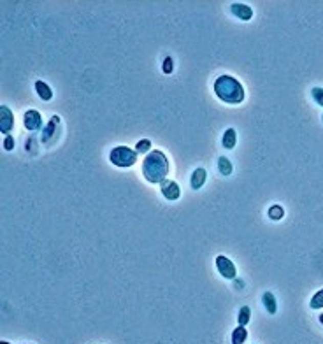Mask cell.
I'll list each match as a JSON object with an SVG mask.
<instances>
[{
    "instance_id": "9",
    "label": "cell",
    "mask_w": 323,
    "mask_h": 344,
    "mask_svg": "<svg viewBox=\"0 0 323 344\" xmlns=\"http://www.w3.org/2000/svg\"><path fill=\"white\" fill-rule=\"evenodd\" d=\"M230 11H232V14H234L235 18L243 19V22H249V19L253 18V9L249 6H246V4H239V2L232 4Z\"/></svg>"
},
{
    "instance_id": "10",
    "label": "cell",
    "mask_w": 323,
    "mask_h": 344,
    "mask_svg": "<svg viewBox=\"0 0 323 344\" xmlns=\"http://www.w3.org/2000/svg\"><path fill=\"white\" fill-rule=\"evenodd\" d=\"M206 178H207V172L204 167H199V169L193 170V174H191V179H190V184L193 190H200V188L204 186V183H206Z\"/></svg>"
},
{
    "instance_id": "17",
    "label": "cell",
    "mask_w": 323,
    "mask_h": 344,
    "mask_svg": "<svg viewBox=\"0 0 323 344\" xmlns=\"http://www.w3.org/2000/svg\"><path fill=\"white\" fill-rule=\"evenodd\" d=\"M267 214H269V218H271V220L277 221V220H281L285 216V209H283V206H277V204H276V206L269 207Z\"/></svg>"
},
{
    "instance_id": "16",
    "label": "cell",
    "mask_w": 323,
    "mask_h": 344,
    "mask_svg": "<svg viewBox=\"0 0 323 344\" xmlns=\"http://www.w3.org/2000/svg\"><path fill=\"white\" fill-rule=\"evenodd\" d=\"M249 319H251V309H249V306H243L239 311V318H237V321H239L241 327H246L249 323Z\"/></svg>"
},
{
    "instance_id": "19",
    "label": "cell",
    "mask_w": 323,
    "mask_h": 344,
    "mask_svg": "<svg viewBox=\"0 0 323 344\" xmlns=\"http://www.w3.org/2000/svg\"><path fill=\"white\" fill-rule=\"evenodd\" d=\"M311 97H313V100L316 102L318 105H321L323 107V88H320V86H314V88L311 90Z\"/></svg>"
},
{
    "instance_id": "23",
    "label": "cell",
    "mask_w": 323,
    "mask_h": 344,
    "mask_svg": "<svg viewBox=\"0 0 323 344\" xmlns=\"http://www.w3.org/2000/svg\"><path fill=\"white\" fill-rule=\"evenodd\" d=\"M318 318H320V323H321V325H323V313H321V314H320V316H318Z\"/></svg>"
},
{
    "instance_id": "14",
    "label": "cell",
    "mask_w": 323,
    "mask_h": 344,
    "mask_svg": "<svg viewBox=\"0 0 323 344\" xmlns=\"http://www.w3.org/2000/svg\"><path fill=\"white\" fill-rule=\"evenodd\" d=\"M248 339V330L244 327H237V329L232 332V344H244V341Z\"/></svg>"
},
{
    "instance_id": "15",
    "label": "cell",
    "mask_w": 323,
    "mask_h": 344,
    "mask_svg": "<svg viewBox=\"0 0 323 344\" xmlns=\"http://www.w3.org/2000/svg\"><path fill=\"white\" fill-rule=\"evenodd\" d=\"M218 169H220V174L222 176H230L232 170H234V167H232V162L227 157H220L218 158Z\"/></svg>"
},
{
    "instance_id": "7",
    "label": "cell",
    "mask_w": 323,
    "mask_h": 344,
    "mask_svg": "<svg viewBox=\"0 0 323 344\" xmlns=\"http://www.w3.org/2000/svg\"><path fill=\"white\" fill-rule=\"evenodd\" d=\"M23 123H25V128L28 132H35V130H39L40 126H42V116H40L39 111L30 109L27 111L25 116H23Z\"/></svg>"
},
{
    "instance_id": "18",
    "label": "cell",
    "mask_w": 323,
    "mask_h": 344,
    "mask_svg": "<svg viewBox=\"0 0 323 344\" xmlns=\"http://www.w3.org/2000/svg\"><path fill=\"white\" fill-rule=\"evenodd\" d=\"M309 306H311V309H321L323 307V290H318V292L313 295Z\"/></svg>"
},
{
    "instance_id": "12",
    "label": "cell",
    "mask_w": 323,
    "mask_h": 344,
    "mask_svg": "<svg viewBox=\"0 0 323 344\" xmlns=\"http://www.w3.org/2000/svg\"><path fill=\"white\" fill-rule=\"evenodd\" d=\"M262 302H264V307L269 311V313H271V314H276L277 306H276V298H274V293L265 292L264 295H262Z\"/></svg>"
},
{
    "instance_id": "22",
    "label": "cell",
    "mask_w": 323,
    "mask_h": 344,
    "mask_svg": "<svg viewBox=\"0 0 323 344\" xmlns=\"http://www.w3.org/2000/svg\"><path fill=\"white\" fill-rule=\"evenodd\" d=\"M4 149H6V151L14 149V139H13V135H6V137H4Z\"/></svg>"
},
{
    "instance_id": "6",
    "label": "cell",
    "mask_w": 323,
    "mask_h": 344,
    "mask_svg": "<svg viewBox=\"0 0 323 344\" xmlns=\"http://www.w3.org/2000/svg\"><path fill=\"white\" fill-rule=\"evenodd\" d=\"M60 116H51V120L48 121V125L44 126L42 130V137H40V141L44 142V144H50L53 139L58 135V126H60Z\"/></svg>"
},
{
    "instance_id": "11",
    "label": "cell",
    "mask_w": 323,
    "mask_h": 344,
    "mask_svg": "<svg viewBox=\"0 0 323 344\" xmlns=\"http://www.w3.org/2000/svg\"><path fill=\"white\" fill-rule=\"evenodd\" d=\"M35 92H37V95L42 98L44 102H50L53 98L51 88L46 83H44V81H35Z\"/></svg>"
},
{
    "instance_id": "5",
    "label": "cell",
    "mask_w": 323,
    "mask_h": 344,
    "mask_svg": "<svg viewBox=\"0 0 323 344\" xmlns=\"http://www.w3.org/2000/svg\"><path fill=\"white\" fill-rule=\"evenodd\" d=\"M14 126V116L13 111H11L7 105H0V132L9 135V132Z\"/></svg>"
},
{
    "instance_id": "13",
    "label": "cell",
    "mask_w": 323,
    "mask_h": 344,
    "mask_svg": "<svg viewBox=\"0 0 323 344\" xmlns=\"http://www.w3.org/2000/svg\"><path fill=\"white\" fill-rule=\"evenodd\" d=\"M237 142V132L234 128H227V132L223 134V147L227 149H234Z\"/></svg>"
},
{
    "instance_id": "3",
    "label": "cell",
    "mask_w": 323,
    "mask_h": 344,
    "mask_svg": "<svg viewBox=\"0 0 323 344\" xmlns=\"http://www.w3.org/2000/svg\"><path fill=\"white\" fill-rule=\"evenodd\" d=\"M137 155H139L137 151L128 146H116L109 153V160H111L113 165L121 167V169H128V167L137 163Z\"/></svg>"
},
{
    "instance_id": "21",
    "label": "cell",
    "mask_w": 323,
    "mask_h": 344,
    "mask_svg": "<svg viewBox=\"0 0 323 344\" xmlns=\"http://www.w3.org/2000/svg\"><path fill=\"white\" fill-rule=\"evenodd\" d=\"M174 71V61L170 56H167L165 60H163V74H170Z\"/></svg>"
},
{
    "instance_id": "2",
    "label": "cell",
    "mask_w": 323,
    "mask_h": 344,
    "mask_svg": "<svg viewBox=\"0 0 323 344\" xmlns=\"http://www.w3.org/2000/svg\"><path fill=\"white\" fill-rule=\"evenodd\" d=\"M212 90H214L216 97L225 104H241L244 100V97H246L244 86L241 84V81L235 79L234 76H228V74L220 76L212 84Z\"/></svg>"
},
{
    "instance_id": "1",
    "label": "cell",
    "mask_w": 323,
    "mask_h": 344,
    "mask_svg": "<svg viewBox=\"0 0 323 344\" xmlns=\"http://www.w3.org/2000/svg\"><path fill=\"white\" fill-rule=\"evenodd\" d=\"M170 170L169 158L160 149H153L148 153V157L142 160V176L146 181L151 184H162L167 179Z\"/></svg>"
},
{
    "instance_id": "8",
    "label": "cell",
    "mask_w": 323,
    "mask_h": 344,
    "mask_svg": "<svg viewBox=\"0 0 323 344\" xmlns=\"http://www.w3.org/2000/svg\"><path fill=\"white\" fill-rule=\"evenodd\" d=\"M160 191L167 200H178L179 197H181V188H179V184L173 181V179H165V181L160 184Z\"/></svg>"
},
{
    "instance_id": "25",
    "label": "cell",
    "mask_w": 323,
    "mask_h": 344,
    "mask_svg": "<svg viewBox=\"0 0 323 344\" xmlns=\"http://www.w3.org/2000/svg\"><path fill=\"white\" fill-rule=\"evenodd\" d=\"M321 118H323V116H321Z\"/></svg>"
},
{
    "instance_id": "20",
    "label": "cell",
    "mask_w": 323,
    "mask_h": 344,
    "mask_svg": "<svg viewBox=\"0 0 323 344\" xmlns=\"http://www.w3.org/2000/svg\"><path fill=\"white\" fill-rule=\"evenodd\" d=\"M149 149H151V141H149V139H142V141H139L137 146H136L137 153H148Z\"/></svg>"
},
{
    "instance_id": "24",
    "label": "cell",
    "mask_w": 323,
    "mask_h": 344,
    "mask_svg": "<svg viewBox=\"0 0 323 344\" xmlns=\"http://www.w3.org/2000/svg\"><path fill=\"white\" fill-rule=\"evenodd\" d=\"M0 344H11V342H7V341H2V342H0Z\"/></svg>"
},
{
    "instance_id": "4",
    "label": "cell",
    "mask_w": 323,
    "mask_h": 344,
    "mask_svg": "<svg viewBox=\"0 0 323 344\" xmlns=\"http://www.w3.org/2000/svg\"><path fill=\"white\" fill-rule=\"evenodd\" d=\"M216 269H218V272L222 274L225 280H235L237 269H235L234 262H232L230 258H227L223 255L216 256Z\"/></svg>"
}]
</instances>
